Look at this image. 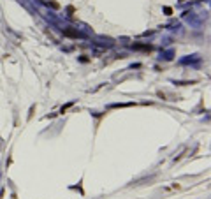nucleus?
Listing matches in <instances>:
<instances>
[{
  "label": "nucleus",
  "instance_id": "7ed1b4c3",
  "mask_svg": "<svg viewBox=\"0 0 211 199\" xmlns=\"http://www.w3.org/2000/svg\"><path fill=\"white\" fill-rule=\"evenodd\" d=\"M48 5H51L53 9H58L60 7V4H56V2H48Z\"/></svg>",
  "mask_w": 211,
  "mask_h": 199
},
{
  "label": "nucleus",
  "instance_id": "20e7f679",
  "mask_svg": "<svg viewBox=\"0 0 211 199\" xmlns=\"http://www.w3.org/2000/svg\"><path fill=\"white\" fill-rule=\"evenodd\" d=\"M164 11H165V14H172V11H171V7H165V9H164Z\"/></svg>",
  "mask_w": 211,
  "mask_h": 199
},
{
  "label": "nucleus",
  "instance_id": "f257e3e1",
  "mask_svg": "<svg viewBox=\"0 0 211 199\" xmlns=\"http://www.w3.org/2000/svg\"><path fill=\"white\" fill-rule=\"evenodd\" d=\"M63 37H72V39H78L79 37V32L74 30V28H63Z\"/></svg>",
  "mask_w": 211,
  "mask_h": 199
},
{
  "label": "nucleus",
  "instance_id": "f03ea898",
  "mask_svg": "<svg viewBox=\"0 0 211 199\" xmlns=\"http://www.w3.org/2000/svg\"><path fill=\"white\" fill-rule=\"evenodd\" d=\"M136 50H146V51H150L151 50V46H134Z\"/></svg>",
  "mask_w": 211,
  "mask_h": 199
}]
</instances>
